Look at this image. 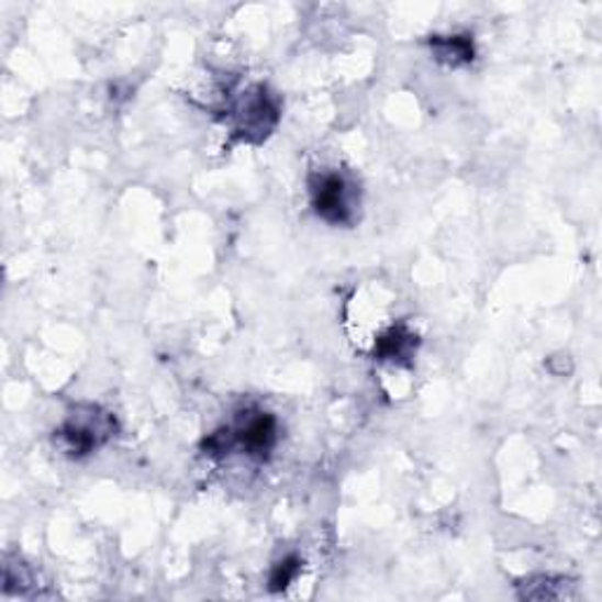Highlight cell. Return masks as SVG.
<instances>
[{
  "label": "cell",
  "instance_id": "cell-7",
  "mask_svg": "<svg viewBox=\"0 0 602 602\" xmlns=\"http://www.w3.org/2000/svg\"><path fill=\"white\" fill-rule=\"evenodd\" d=\"M565 583L554 577H534L529 581L521 583V598L527 600H550L562 595Z\"/></svg>",
  "mask_w": 602,
  "mask_h": 602
},
{
  "label": "cell",
  "instance_id": "cell-5",
  "mask_svg": "<svg viewBox=\"0 0 602 602\" xmlns=\"http://www.w3.org/2000/svg\"><path fill=\"white\" fill-rule=\"evenodd\" d=\"M420 346L416 334L405 325H393L375 344V356L379 360H391L398 365H410L414 358V350Z\"/></svg>",
  "mask_w": 602,
  "mask_h": 602
},
{
  "label": "cell",
  "instance_id": "cell-2",
  "mask_svg": "<svg viewBox=\"0 0 602 602\" xmlns=\"http://www.w3.org/2000/svg\"><path fill=\"white\" fill-rule=\"evenodd\" d=\"M226 119L231 121L233 137L259 144L271 135L280 121V104L274 92L266 86H253L233 99L226 109Z\"/></svg>",
  "mask_w": 602,
  "mask_h": 602
},
{
  "label": "cell",
  "instance_id": "cell-6",
  "mask_svg": "<svg viewBox=\"0 0 602 602\" xmlns=\"http://www.w3.org/2000/svg\"><path fill=\"white\" fill-rule=\"evenodd\" d=\"M428 47L436 62L452 66V69L471 64L476 59V45L471 36H431Z\"/></svg>",
  "mask_w": 602,
  "mask_h": 602
},
{
  "label": "cell",
  "instance_id": "cell-1",
  "mask_svg": "<svg viewBox=\"0 0 602 602\" xmlns=\"http://www.w3.org/2000/svg\"><path fill=\"white\" fill-rule=\"evenodd\" d=\"M119 431L115 416L97 405H78L55 431V445L71 459H86Z\"/></svg>",
  "mask_w": 602,
  "mask_h": 602
},
{
  "label": "cell",
  "instance_id": "cell-3",
  "mask_svg": "<svg viewBox=\"0 0 602 602\" xmlns=\"http://www.w3.org/2000/svg\"><path fill=\"white\" fill-rule=\"evenodd\" d=\"M313 212L332 226L354 222V187L339 172H317L309 181Z\"/></svg>",
  "mask_w": 602,
  "mask_h": 602
},
{
  "label": "cell",
  "instance_id": "cell-8",
  "mask_svg": "<svg viewBox=\"0 0 602 602\" xmlns=\"http://www.w3.org/2000/svg\"><path fill=\"white\" fill-rule=\"evenodd\" d=\"M299 572H301V560L297 556L282 558L280 562L274 565L271 577H269V591H274V593L286 591L290 583L299 577Z\"/></svg>",
  "mask_w": 602,
  "mask_h": 602
},
{
  "label": "cell",
  "instance_id": "cell-4",
  "mask_svg": "<svg viewBox=\"0 0 602 602\" xmlns=\"http://www.w3.org/2000/svg\"><path fill=\"white\" fill-rule=\"evenodd\" d=\"M233 445L253 459H269L278 443V424L269 412H247L243 420L231 426Z\"/></svg>",
  "mask_w": 602,
  "mask_h": 602
}]
</instances>
